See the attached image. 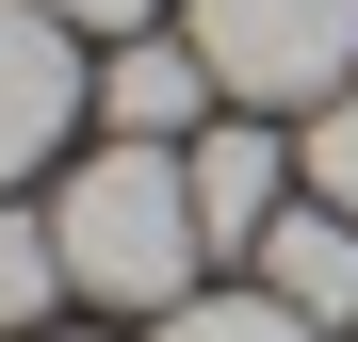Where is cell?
Masks as SVG:
<instances>
[{"label": "cell", "instance_id": "ba28073f", "mask_svg": "<svg viewBox=\"0 0 358 342\" xmlns=\"http://www.w3.org/2000/svg\"><path fill=\"white\" fill-rule=\"evenodd\" d=\"M147 342H326L310 310H277V294H179Z\"/></svg>", "mask_w": 358, "mask_h": 342}, {"label": "cell", "instance_id": "6da1fadb", "mask_svg": "<svg viewBox=\"0 0 358 342\" xmlns=\"http://www.w3.org/2000/svg\"><path fill=\"white\" fill-rule=\"evenodd\" d=\"M49 228H66V277L98 310H179L196 294V261H212V228H196V180H179V147H98L66 196H49Z\"/></svg>", "mask_w": 358, "mask_h": 342}, {"label": "cell", "instance_id": "3957f363", "mask_svg": "<svg viewBox=\"0 0 358 342\" xmlns=\"http://www.w3.org/2000/svg\"><path fill=\"white\" fill-rule=\"evenodd\" d=\"M66 114H82V33L49 0H0V180H33L66 147Z\"/></svg>", "mask_w": 358, "mask_h": 342}, {"label": "cell", "instance_id": "30bf717a", "mask_svg": "<svg viewBox=\"0 0 358 342\" xmlns=\"http://www.w3.org/2000/svg\"><path fill=\"white\" fill-rule=\"evenodd\" d=\"M66 33H163V0H49Z\"/></svg>", "mask_w": 358, "mask_h": 342}, {"label": "cell", "instance_id": "277c9868", "mask_svg": "<svg viewBox=\"0 0 358 342\" xmlns=\"http://www.w3.org/2000/svg\"><path fill=\"white\" fill-rule=\"evenodd\" d=\"M212 98H228V82L196 66V33H179V49H163V33H114V66H98L114 147H196V131H212Z\"/></svg>", "mask_w": 358, "mask_h": 342}, {"label": "cell", "instance_id": "8992f818", "mask_svg": "<svg viewBox=\"0 0 358 342\" xmlns=\"http://www.w3.org/2000/svg\"><path fill=\"white\" fill-rule=\"evenodd\" d=\"M245 261H261V294H277V310H310V326H358V212H342V196H293V212L261 228Z\"/></svg>", "mask_w": 358, "mask_h": 342}, {"label": "cell", "instance_id": "5b68a950", "mask_svg": "<svg viewBox=\"0 0 358 342\" xmlns=\"http://www.w3.org/2000/svg\"><path fill=\"white\" fill-rule=\"evenodd\" d=\"M179 180H196V228H212V245H261V228L293 212V163H277L261 114H212V131L179 147Z\"/></svg>", "mask_w": 358, "mask_h": 342}, {"label": "cell", "instance_id": "9c48e42d", "mask_svg": "<svg viewBox=\"0 0 358 342\" xmlns=\"http://www.w3.org/2000/svg\"><path fill=\"white\" fill-rule=\"evenodd\" d=\"M293 163H310V196H342V212H358V82L310 114V147H293Z\"/></svg>", "mask_w": 358, "mask_h": 342}, {"label": "cell", "instance_id": "7a4b0ae2", "mask_svg": "<svg viewBox=\"0 0 358 342\" xmlns=\"http://www.w3.org/2000/svg\"><path fill=\"white\" fill-rule=\"evenodd\" d=\"M179 33L245 114H326L358 82V0H179Z\"/></svg>", "mask_w": 358, "mask_h": 342}, {"label": "cell", "instance_id": "52a82bcc", "mask_svg": "<svg viewBox=\"0 0 358 342\" xmlns=\"http://www.w3.org/2000/svg\"><path fill=\"white\" fill-rule=\"evenodd\" d=\"M49 294H82L66 277V228L49 212H0V326H49Z\"/></svg>", "mask_w": 358, "mask_h": 342}]
</instances>
